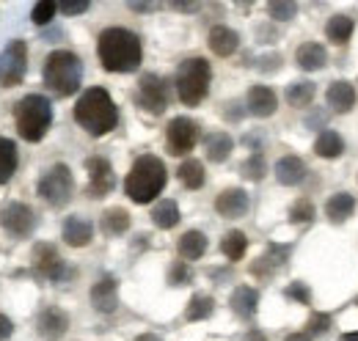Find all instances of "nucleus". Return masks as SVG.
Returning <instances> with one entry per match:
<instances>
[{
    "label": "nucleus",
    "mask_w": 358,
    "mask_h": 341,
    "mask_svg": "<svg viewBox=\"0 0 358 341\" xmlns=\"http://www.w3.org/2000/svg\"><path fill=\"white\" fill-rule=\"evenodd\" d=\"M96 52H99V61L108 72H135L143 61V47L141 39L135 36L133 31L127 28H108L99 34V42H96Z\"/></svg>",
    "instance_id": "1"
},
{
    "label": "nucleus",
    "mask_w": 358,
    "mask_h": 341,
    "mask_svg": "<svg viewBox=\"0 0 358 341\" xmlns=\"http://www.w3.org/2000/svg\"><path fill=\"white\" fill-rule=\"evenodd\" d=\"M75 122L89 135L99 138L119 124V110L105 88H89V91H83V96L75 105Z\"/></svg>",
    "instance_id": "2"
},
{
    "label": "nucleus",
    "mask_w": 358,
    "mask_h": 341,
    "mask_svg": "<svg viewBox=\"0 0 358 341\" xmlns=\"http://www.w3.org/2000/svg\"><path fill=\"white\" fill-rule=\"evenodd\" d=\"M166 182H169V170L163 166V160H157L155 154H143L135 160L130 173H127L124 193L135 204H149L163 193Z\"/></svg>",
    "instance_id": "3"
},
{
    "label": "nucleus",
    "mask_w": 358,
    "mask_h": 341,
    "mask_svg": "<svg viewBox=\"0 0 358 341\" xmlns=\"http://www.w3.org/2000/svg\"><path fill=\"white\" fill-rule=\"evenodd\" d=\"M83 80V64L69 50H55L45 61V85L58 96H72Z\"/></svg>",
    "instance_id": "4"
},
{
    "label": "nucleus",
    "mask_w": 358,
    "mask_h": 341,
    "mask_svg": "<svg viewBox=\"0 0 358 341\" xmlns=\"http://www.w3.org/2000/svg\"><path fill=\"white\" fill-rule=\"evenodd\" d=\"M14 119H17L20 138H25L28 143H39L52 124V105L42 94H28L17 102Z\"/></svg>",
    "instance_id": "5"
},
{
    "label": "nucleus",
    "mask_w": 358,
    "mask_h": 341,
    "mask_svg": "<svg viewBox=\"0 0 358 341\" xmlns=\"http://www.w3.org/2000/svg\"><path fill=\"white\" fill-rule=\"evenodd\" d=\"M210 80H213V69L204 58H187L182 61L177 69V94L179 99L187 108H196L207 91H210Z\"/></svg>",
    "instance_id": "6"
},
{
    "label": "nucleus",
    "mask_w": 358,
    "mask_h": 341,
    "mask_svg": "<svg viewBox=\"0 0 358 341\" xmlns=\"http://www.w3.org/2000/svg\"><path fill=\"white\" fill-rule=\"evenodd\" d=\"M72 193H75V179H72V170L66 168L64 163L52 166L39 182V196L55 210L66 207L72 201Z\"/></svg>",
    "instance_id": "7"
},
{
    "label": "nucleus",
    "mask_w": 358,
    "mask_h": 341,
    "mask_svg": "<svg viewBox=\"0 0 358 341\" xmlns=\"http://www.w3.org/2000/svg\"><path fill=\"white\" fill-rule=\"evenodd\" d=\"M25 72H28V47L17 39L0 52V85L6 88L20 85Z\"/></svg>",
    "instance_id": "8"
},
{
    "label": "nucleus",
    "mask_w": 358,
    "mask_h": 341,
    "mask_svg": "<svg viewBox=\"0 0 358 341\" xmlns=\"http://www.w3.org/2000/svg\"><path fill=\"white\" fill-rule=\"evenodd\" d=\"M138 105L152 116H160L169 108V83L160 75H143L138 83Z\"/></svg>",
    "instance_id": "9"
},
{
    "label": "nucleus",
    "mask_w": 358,
    "mask_h": 341,
    "mask_svg": "<svg viewBox=\"0 0 358 341\" xmlns=\"http://www.w3.org/2000/svg\"><path fill=\"white\" fill-rule=\"evenodd\" d=\"M166 143H169L171 154H177V157L187 154L199 143V124L193 119H185V116L174 119L166 129Z\"/></svg>",
    "instance_id": "10"
},
{
    "label": "nucleus",
    "mask_w": 358,
    "mask_h": 341,
    "mask_svg": "<svg viewBox=\"0 0 358 341\" xmlns=\"http://www.w3.org/2000/svg\"><path fill=\"white\" fill-rule=\"evenodd\" d=\"M0 226L8 234H14V237H28L36 228V212L28 204L14 201V204H8V207L0 210Z\"/></svg>",
    "instance_id": "11"
},
{
    "label": "nucleus",
    "mask_w": 358,
    "mask_h": 341,
    "mask_svg": "<svg viewBox=\"0 0 358 341\" xmlns=\"http://www.w3.org/2000/svg\"><path fill=\"white\" fill-rule=\"evenodd\" d=\"M86 168H89V196L91 198H105L116 187V176H113L110 163L105 157H89Z\"/></svg>",
    "instance_id": "12"
},
{
    "label": "nucleus",
    "mask_w": 358,
    "mask_h": 341,
    "mask_svg": "<svg viewBox=\"0 0 358 341\" xmlns=\"http://www.w3.org/2000/svg\"><path fill=\"white\" fill-rule=\"evenodd\" d=\"M34 267H36L39 275H45L50 281H61V278L69 275V273H66V264H64V259L58 256V251H55L52 245H45V242L34 248Z\"/></svg>",
    "instance_id": "13"
},
{
    "label": "nucleus",
    "mask_w": 358,
    "mask_h": 341,
    "mask_svg": "<svg viewBox=\"0 0 358 341\" xmlns=\"http://www.w3.org/2000/svg\"><path fill=\"white\" fill-rule=\"evenodd\" d=\"M36 331L45 341H58L66 331H69V317L66 311L55 308V305H47L45 311L39 314L36 319Z\"/></svg>",
    "instance_id": "14"
},
{
    "label": "nucleus",
    "mask_w": 358,
    "mask_h": 341,
    "mask_svg": "<svg viewBox=\"0 0 358 341\" xmlns=\"http://www.w3.org/2000/svg\"><path fill=\"white\" fill-rule=\"evenodd\" d=\"M91 305L99 314H113L119 308V286L113 275H105L91 286Z\"/></svg>",
    "instance_id": "15"
},
{
    "label": "nucleus",
    "mask_w": 358,
    "mask_h": 341,
    "mask_svg": "<svg viewBox=\"0 0 358 341\" xmlns=\"http://www.w3.org/2000/svg\"><path fill=\"white\" fill-rule=\"evenodd\" d=\"M245 102H248V113L257 116V119H268L278 108V96L273 94V88H268V85H254L248 91Z\"/></svg>",
    "instance_id": "16"
},
{
    "label": "nucleus",
    "mask_w": 358,
    "mask_h": 341,
    "mask_svg": "<svg viewBox=\"0 0 358 341\" xmlns=\"http://www.w3.org/2000/svg\"><path fill=\"white\" fill-rule=\"evenodd\" d=\"M215 210L218 215H224V217H243V215L248 212V193L245 190H240V187H229L224 190L218 198H215Z\"/></svg>",
    "instance_id": "17"
},
{
    "label": "nucleus",
    "mask_w": 358,
    "mask_h": 341,
    "mask_svg": "<svg viewBox=\"0 0 358 341\" xmlns=\"http://www.w3.org/2000/svg\"><path fill=\"white\" fill-rule=\"evenodd\" d=\"M64 240H66V245H72V248H86L91 240H94V226H91V220L86 217H69L66 223H64Z\"/></svg>",
    "instance_id": "18"
},
{
    "label": "nucleus",
    "mask_w": 358,
    "mask_h": 341,
    "mask_svg": "<svg viewBox=\"0 0 358 341\" xmlns=\"http://www.w3.org/2000/svg\"><path fill=\"white\" fill-rule=\"evenodd\" d=\"M275 179H278L281 184H287V187L301 184V182L306 179V163H303L301 157H295V154L281 157V160L275 163Z\"/></svg>",
    "instance_id": "19"
},
{
    "label": "nucleus",
    "mask_w": 358,
    "mask_h": 341,
    "mask_svg": "<svg viewBox=\"0 0 358 341\" xmlns=\"http://www.w3.org/2000/svg\"><path fill=\"white\" fill-rule=\"evenodd\" d=\"M295 61H298V66L301 69H306V72H317V69H322L325 64H328V52H325V47L317 42H303L298 47V52H295Z\"/></svg>",
    "instance_id": "20"
},
{
    "label": "nucleus",
    "mask_w": 358,
    "mask_h": 341,
    "mask_svg": "<svg viewBox=\"0 0 358 341\" xmlns=\"http://www.w3.org/2000/svg\"><path fill=\"white\" fill-rule=\"evenodd\" d=\"M328 105L336 110V113H350L353 105H356V88L348 83V80H336L328 88Z\"/></svg>",
    "instance_id": "21"
},
{
    "label": "nucleus",
    "mask_w": 358,
    "mask_h": 341,
    "mask_svg": "<svg viewBox=\"0 0 358 341\" xmlns=\"http://www.w3.org/2000/svg\"><path fill=\"white\" fill-rule=\"evenodd\" d=\"M237 47H240V36H237L231 28L218 25V28H213V31H210V50H213L215 55L229 58V55H234V52H237Z\"/></svg>",
    "instance_id": "22"
},
{
    "label": "nucleus",
    "mask_w": 358,
    "mask_h": 341,
    "mask_svg": "<svg viewBox=\"0 0 358 341\" xmlns=\"http://www.w3.org/2000/svg\"><path fill=\"white\" fill-rule=\"evenodd\" d=\"M231 149H234V140H231L229 132H210L204 138V152H207V160H213V163L229 160Z\"/></svg>",
    "instance_id": "23"
},
{
    "label": "nucleus",
    "mask_w": 358,
    "mask_h": 341,
    "mask_svg": "<svg viewBox=\"0 0 358 341\" xmlns=\"http://www.w3.org/2000/svg\"><path fill=\"white\" fill-rule=\"evenodd\" d=\"M257 305H259V295L257 289L251 286H237L231 292V311L240 317V319H251L257 314Z\"/></svg>",
    "instance_id": "24"
},
{
    "label": "nucleus",
    "mask_w": 358,
    "mask_h": 341,
    "mask_svg": "<svg viewBox=\"0 0 358 341\" xmlns=\"http://www.w3.org/2000/svg\"><path fill=\"white\" fill-rule=\"evenodd\" d=\"M353 210H356V198L350 193H334L325 204V215L331 223H345L353 215Z\"/></svg>",
    "instance_id": "25"
},
{
    "label": "nucleus",
    "mask_w": 358,
    "mask_h": 341,
    "mask_svg": "<svg viewBox=\"0 0 358 341\" xmlns=\"http://www.w3.org/2000/svg\"><path fill=\"white\" fill-rule=\"evenodd\" d=\"M177 251L185 261H196V259H201L204 251H207V237H204L201 231H185V234L179 237Z\"/></svg>",
    "instance_id": "26"
},
{
    "label": "nucleus",
    "mask_w": 358,
    "mask_h": 341,
    "mask_svg": "<svg viewBox=\"0 0 358 341\" xmlns=\"http://www.w3.org/2000/svg\"><path fill=\"white\" fill-rule=\"evenodd\" d=\"M314 152H317L320 157H325V160H336V157L345 152V140H342L339 132L325 129V132L317 135V140H314Z\"/></svg>",
    "instance_id": "27"
},
{
    "label": "nucleus",
    "mask_w": 358,
    "mask_h": 341,
    "mask_svg": "<svg viewBox=\"0 0 358 341\" xmlns=\"http://www.w3.org/2000/svg\"><path fill=\"white\" fill-rule=\"evenodd\" d=\"M99 228L108 237H119V234H124L130 228V215H127V210H122V207H113V210H108V212L102 215Z\"/></svg>",
    "instance_id": "28"
},
{
    "label": "nucleus",
    "mask_w": 358,
    "mask_h": 341,
    "mask_svg": "<svg viewBox=\"0 0 358 341\" xmlns=\"http://www.w3.org/2000/svg\"><path fill=\"white\" fill-rule=\"evenodd\" d=\"M152 223H155L157 228H174V226L179 223L177 201H171V198L157 201V204H155V210H152Z\"/></svg>",
    "instance_id": "29"
},
{
    "label": "nucleus",
    "mask_w": 358,
    "mask_h": 341,
    "mask_svg": "<svg viewBox=\"0 0 358 341\" xmlns=\"http://www.w3.org/2000/svg\"><path fill=\"white\" fill-rule=\"evenodd\" d=\"M325 34H328V39H331L334 44H348L350 42V36H353V20L345 17V14H336V17L328 20Z\"/></svg>",
    "instance_id": "30"
},
{
    "label": "nucleus",
    "mask_w": 358,
    "mask_h": 341,
    "mask_svg": "<svg viewBox=\"0 0 358 341\" xmlns=\"http://www.w3.org/2000/svg\"><path fill=\"white\" fill-rule=\"evenodd\" d=\"M213 311H215V300L210 295H193L187 308H185V319L187 322H201V319L213 317Z\"/></svg>",
    "instance_id": "31"
},
{
    "label": "nucleus",
    "mask_w": 358,
    "mask_h": 341,
    "mask_svg": "<svg viewBox=\"0 0 358 341\" xmlns=\"http://www.w3.org/2000/svg\"><path fill=\"white\" fill-rule=\"evenodd\" d=\"M17 170V146L8 138H0V184H6Z\"/></svg>",
    "instance_id": "32"
},
{
    "label": "nucleus",
    "mask_w": 358,
    "mask_h": 341,
    "mask_svg": "<svg viewBox=\"0 0 358 341\" xmlns=\"http://www.w3.org/2000/svg\"><path fill=\"white\" fill-rule=\"evenodd\" d=\"M179 182L187 187V190H199L204 184V166L199 160H185L179 166Z\"/></svg>",
    "instance_id": "33"
},
{
    "label": "nucleus",
    "mask_w": 358,
    "mask_h": 341,
    "mask_svg": "<svg viewBox=\"0 0 358 341\" xmlns=\"http://www.w3.org/2000/svg\"><path fill=\"white\" fill-rule=\"evenodd\" d=\"M221 251L229 261H240L245 251H248V240H245V234L243 231H229L224 237V242H221Z\"/></svg>",
    "instance_id": "34"
},
{
    "label": "nucleus",
    "mask_w": 358,
    "mask_h": 341,
    "mask_svg": "<svg viewBox=\"0 0 358 341\" xmlns=\"http://www.w3.org/2000/svg\"><path fill=\"white\" fill-rule=\"evenodd\" d=\"M314 99V83L303 80V83H292L287 88V102L292 108H309Z\"/></svg>",
    "instance_id": "35"
},
{
    "label": "nucleus",
    "mask_w": 358,
    "mask_h": 341,
    "mask_svg": "<svg viewBox=\"0 0 358 341\" xmlns=\"http://www.w3.org/2000/svg\"><path fill=\"white\" fill-rule=\"evenodd\" d=\"M265 170H268L265 157L257 152V154H251V157L245 160V166H243V176H245V179H251V182H262V179H265Z\"/></svg>",
    "instance_id": "36"
},
{
    "label": "nucleus",
    "mask_w": 358,
    "mask_h": 341,
    "mask_svg": "<svg viewBox=\"0 0 358 341\" xmlns=\"http://www.w3.org/2000/svg\"><path fill=\"white\" fill-rule=\"evenodd\" d=\"M289 220L292 223H312L314 220V204L309 198H298L289 210Z\"/></svg>",
    "instance_id": "37"
},
{
    "label": "nucleus",
    "mask_w": 358,
    "mask_h": 341,
    "mask_svg": "<svg viewBox=\"0 0 358 341\" xmlns=\"http://www.w3.org/2000/svg\"><path fill=\"white\" fill-rule=\"evenodd\" d=\"M190 281H193L190 267H187L185 261H174L171 270H169V284H171V286H187Z\"/></svg>",
    "instance_id": "38"
},
{
    "label": "nucleus",
    "mask_w": 358,
    "mask_h": 341,
    "mask_svg": "<svg viewBox=\"0 0 358 341\" xmlns=\"http://www.w3.org/2000/svg\"><path fill=\"white\" fill-rule=\"evenodd\" d=\"M295 11H298V6L295 3H287V0H275V3H268V14L273 20H278V22H287V20H292L295 17Z\"/></svg>",
    "instance_id": "39"
},
{
    "label": "nucleus",
    "mask_w": 358,
    "mask_h": 341,
    "mask_svg": "<svg viewBox=\"0 0 358 341\" xmlns=\"http://www.w3.org/2000/svg\"><path fill=\"white\" fill-rule=\"evenodd\" d=\"M55 11H58V3H52V0H42V3H36V6H34L31 20H34L36 25H47V22L55 17Z\"/></svg>",
    "instance_id": "40"
},
{
    "label": "nucleus",
    "mask_w": 358,
    "mask_h": 341,
    "mask_svg": "<svg viewBox=\"0 0 358 341\" xmlns=\"http://www.w3.org/2000/svg\"><path fill=\"white\" fill-rule=\"evenodd\" d=\"M287 298L309 305V303H312V292H309V286H303V284H289V286H287Z\"/></svg>",
    "instance_id": "41"
},
{
    "label": "nucleus",
    "mask_w": 358,
    "mask_h": 341,
    "mask_svg": "<svg viewBox=\"0 0 358 341\" xmlns=\"http://www.w3.org/2000/svg\"><path fill=\"white\" fill-rule=\"evenodd\" d=\"M331 328V317L328 314H314L312 319H309V331L312 333H325Z\"/></svg>",
    "instance_id": "42"
},
{
    "label": "nucleus",
    "mask_w": 358,
    "mask_h": 341,
    "mask_svg": "<svg viewBox=\"0 0 358 341\" xmlns=\"http://www.w3.org/2000/svg\"><path fill=\"white\" fill-rule=\"evenodd\" d=\"M58 8L72 17V14H83V11L89 8V3H86V0H80V3H58Z\"/></svg>",
    "instance_id": "43"
},
{
    "label": "nucleus",
    "mask_w": 358,
    "mask_h": 341,
    "mask_svg": "<svg viewBox=\"0 0 358 341\" xmlns=\"http://www.w3.org/2000/svg\"><path fill=\"white\" fill-rule=\"evenodd\" d=\"M11 333H14V325H11V319L0 314V341H6L8 336H11Z\"/></svg>",
    "instance_id": "44"
},
{
    "label": "nucleus",
    "mask_w": 358,
    "mask_h": 341,
    "mask_svg": "<svg viewBox=\"0 0 358 341\" xmlns=\"http://www.w3.org/2000/svg\"><path fill=\"white\" fill-rule=\"evenodd\" d=\"M278 64H281V58H278V55H265L259 69H262V72H273V69H278Z\"/></svg>",
    "instance_id": "45"
},
{
    "label": "nucleus",
    "mask_w": 358,
    "mask_h": 341,
    "mask_svg": "<svg viewBox=\"0 0 358 341\" xmlns=\"http://www.w3.org/2000/svg\"><path fill=\"white\" fill-rule=\"evenodd\" d=\"M243 341H268V339H265V333H259V331H248Z\"/></svg>",
    "instance_id": "46"
},
{
    "label": "nucleus",
    "mask_w": 358,
    "mask_h": 341,
    "mask_svg": "<svg viewBox=\"0 0 358 341\" xmlns=\"http://www.w3.org/2000/svg\"><path fill=\"white\" fill-rule=\"evenodd\" d=\"M174 8H179V11H193V8H196V3H177Z\"/></svg>",
    "instance_id": "47"
},
{
    "label": "nucleus",
    "mask_w": 358,
    "mask_h": 341,
    "mask_svg": "<svg viewBox=\"0 0 358 341\" xmlns=\"http://www.w3.org/2000/svg\"><path fill=\"white\" fill-rule=\"evenodd\" d=\"M287 341H312V339L303 336V333H292V336H287Z\"/></svg>",
    "instance_id": "48"
},
{
    "label": "nucleus",
    "mask_w": 358,
    "mask_h": 341,
    "mask_svg": "<svg viewBox=\"0 0 358 341\" xmlns=\"http://www.w3.org/2000/svg\"><path fill=\"white\" fill-rule=\"evenodd\" d=\"M133 341H160L155 333H143V336H138V339H133Z\"/></svg>",
    "instance_id": "49"
},
{
    "label": "nucleus",
    "mask_w": 358,
    "mask_h": 341,
    "mask_svg": "<svg viewBox=\"0 0 358 341\" xmlns=\"http://www.w3.org/2000/svg\"><path fill=\"white\" fill-rule=\"evenodd\" d=\"M339 341H358V331L356 333H345V336H339Z\"/></svg>",
    "instance_id": "50"
}]
</instances>
